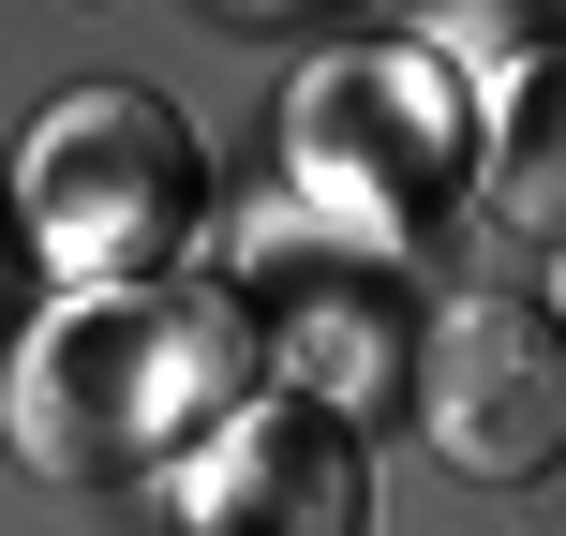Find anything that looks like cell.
I'll return each instance as SVG.
<instances>
[{
  "label": "cell",
  "mask_w": 566,
  "mask_h": 536,
  "mask_svg": "<svg viewBox=\"0 0 566 536\" xmlns=\"http://www.w3.org/2000/svg\"><path fill=\"white\" fill-rule=\"evenodd\" d=\"M195 209H209V165L165 90H75L15 149V224L75 298H149L195 254Z\"/></svg>",
  "instance_id": "cell-1"
},
{
  "label": "cell",
  "mask_w": 566,
  "mask_h": 536,
  "mask_svg": "<svg viewBox=\"0 0 566 536\" xmlns=\"http://www.w3.org/2000/svg\"><path fill=\"white\" fill-rule=\"evenodd\" d=\"M224 358H239V328L209 298H75L45 343H30V372H15V432L45 462H149V448H179V432L224 402Z\"/></svg>",
  "instance_id": "cell-2"
},
{
  "label": "cell",
  "mask_w": 566,
  "mask_h": 536,
  "mask_svg": "<svg viewBox=\"0 0 566 536\" xmlns=\"http://www.w3.org/2000/svg\"><path fill=\"white\" fill-rule=\"evenodd\" d=\"M283 149H298V195L328 209L343 239H418L432 209H448V179H462V119H448V75L432 60H313L298 75V105H283Z\"/></svg>",
  "instance_id": "cell-3"
},
{
  "label": "cell",
  "mask_w": 566,
  "mask_h": 536,
  "mask_svg": "<svg viewBox=\"0 0 566 536\" xmlns=\"http://www.w3.org/2000/svg\"><path fill=\"white\" fill-rule=\"evenodd\" d=\"M418 432L448 448V477H492V492L566 477V328L507 283H462L418 328Z\"/></svg>",
  "instance_id": "cell-4"
},
{
  "label": "cell",
  "mask_w": 566,
  "mask_h": 536,
  "mask_svg": "<svg viewBox=\"0 0 566 536\" xmlns=\"http://www.w3.org/2000/svg\"><path fill=\"white\" fill-rule=\"evenodd\" d=\"M195 536H358V477L313 418H239L195 477Z\"/></svg>",
  "instance_id": "cell-5"
},
{
  "label": "cell",
  "mask_w": 566,
  "mask_h": 536,
  "mask_svg": "<svg viewBox=\"0 0 566 536\" xmlns=\"http://www.w3.org/2000/svg\"><path fill=\"white\" fill-rule=\"evenodd\" d=\"M478 195L507 209V224L566 239V45H537L507 90H492V119H478Z\"/></svg>",
  "instance_id": "cell-6"
},
{
  "label": "cell",
  "mask_w": 566,
  "mask_h": 536,
  "mask_svg": "<svg viewBox=\"0 0 566 536\" xmlns=\"http://www.w3.org/2000/svg\"><path fill=\"white\" fill-rule=\"evenodd\" d=\"M402 15H432V30H492L507 0H402Z\"/></svg>",
  "instance_id": "cell-7"
},
{
  "label": "cell",
  "mask_w": 566,
  "mask_h": 536,
  "mask_svg": "<svg viewBox=\"0 0 566 536\" xmlns=\"http://www.w3.org/2000/svg\"><path fill=\"white\" fill-rule=\"evenodd\" d=\"M224 15H313V0H224Z\"/></svg>",
  "instance_id": "cell-8"
},
{
  "label": "cell",
  "mask_w": 566,
  "mask_h": 536,
  "mask_svg": "<svg viewBox=\"0 0 566 536\" xmlns=\"http://www.w3.org/2000/svg\"><path fill=\"white\" fill-rule=\"evenodd\" d=\"M537 313H552V328H566V254H552V298H537Z\"/></svg>",
  "instance_id": "cell-9"
}]
</instances>
